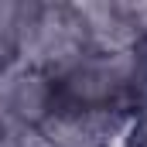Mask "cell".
Segmentation results:
<instances>
[{
    "instance_id": "cell-1",
    "label": "cell",
    "mask_w": 147,
    "mask_h": 147,
    "mask_svg": "<svg viewBox=\"0 0 147 147\" xmlns=\"http://www.w3.org/2000/svg\"><path fill=\"white\" fill-rule=\"evenodd\" d=\"M48 103H51V86L31 69H21L14 92H10V120L21 123H41L48 116Z\"/></svg>"
}]
</instances>
